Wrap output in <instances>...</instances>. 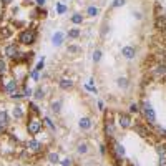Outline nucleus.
I'll use <instances>...</instances> for the list:
<instances>
[{
  "instance_id": "obj_1",
  "label": "nucleus",
  "mask_w": 166,
  "mask_h": 166,
  "mask_svg": "<svg viewBox=\"0 0 166 166\" xmlns=\"http://www.w3.org/2000/svg\"><path fill=\"white\" fill-rule=\"evenodd\" d=\"M35 40H37V32L30 30V28H28V30H23L18 37V42L22 43V45H33Z\"/></svg>"
},
{
  "instance_id": "obj_2",
  "label": "nucleus",
  "mask_w": 166,
  "mask_h": 166,
  "mask_svg": "<svg viewBox=\"0 0 166 166\" xmlns=\"http://www.w3.org/2000/svg\"><path fill=\"white\" fill-rule=\"evenodd\" d=\"M27 131L30 133L32 136L38 135V133L42 131V121H40L37 116H32V118L28 120V123H27Z\"/></svg>"
},
{
  "instance_id": "obj_3",
  "label": "nucleus",
  "mask_w": 166,
  "mask_h": 166,
  "mask_svg": "<svg viewBox=\"0 0 166 166\" xmlns=\"http://www.w3.org/2000/svg\"><path fill=\"white\" fill-rule=\"evenodd\" d=\"M141 111H143L145 118L148 120L149 125H156V115H155V110H153V106L149 105L148 102H145L141 105Z\"/></svg>"
},
{
  "instance_id": "obj_4",
  "label": "nucleus",
  "mask_w": 166,
  "mask_h": 166,
  "mask_svg": "<svg viewBox=\"0 0 166 166\" xmlns=\"http://www.w3.org/2000/svg\"><path fill=\"white\" fill-rule=\"evenodd\" d=\"M25 149L30 153V155H38V153L43 149V145L37 140H28L25 143Z\"/></svg>"
},
{
  "instance_id": "obj_5",
  "label": "nucleus",
  "mask_w": 166,
  "mask_h": 166,
  "mask_svg": "<svg viewBox=\"0 0 166 166\" xmlns=\"http://www.w3.org/2000/svg\"><path fill=\"white\" fill-rule=\"evenodd\" d=\"M5 55L9 56V58H12V60H15V58L18 60L20 52H18V45H17V43H9V45L5 47Z\"/></svg>"
},
{
  "instance_id": "obj_6",
  "label": "nucleus",
  "mask_w": 166,
  "mask_h": 166,
  "mask_svg": "<svg viewBox=\"0 0 166 166\" xmlns=\"http://www.w3.org/2000/svg\"><path fill=\"white\" fill-rule=\"evenodd\" d=\"M118 125H120V128L126 129V128H131L133 121H131V118H129L128 115H123V113H120V115H118Z\"/></svg>"
},
{
  "instance_id": "obj_7",
  "label": "nucleus",
  "mask_w": 166,
  "mask_h": 166,
  "mask_svg": "<svg viewBox=\"0 0 166 166\" xmlns=\"http://www.w3.org/2000/svg\"><path fill=\"white\" fill-rule=\"evenodd\" d=\"M121 55H123L125 58H128V60L135 58V56H136V50H135V47H131V45L123 47V48H121Z\"/></svg>"
},
{
  "instance_id": "obj_8",
  "label": "nucleus",
  "mask_w": 166,
  "mask_h": 166,
  "mask_svg": "<svg viewBox=\"0 0 166 166\" xmlns=\"http://www.w3.org/2000/svg\"><path fill=\"white\" fill-rule=\"evenodd\" d=\"M3 90H5V93H9V95H14V93L18 90V83L15 82V80H10V82H7Z\"/></svg>"
},
{
  "instance_id": "obj_9",
  "label": "nucleus",
  "mask_w": 166,
  "mask_h": 166,
  "mask_svg": "<svg viewBox=\"0 0 166 166\" xmlns=\"http://www.w3.org/2000/svg\"><path fill=\"white\" fill-rule=\"evenodd\" d=\"M113 149H115V156H116V160H121V158L125 156V148H123V145H120V143H113Z\"/></svg>"
},
{
  "instance_id": "obj_10",
  "label": "nucleus",
  "mask_w": 166,
  "mask_h": 166,
  "mask_svg": "<svg viewBox=\"0 0 166 166\" xmlns=\"http://www.w3.org/2000/svg\"><path fill=\"white\" fill-rule=\"evenodd\" d=\"M58 87L62 88V90H71V88H73V82H71L70 78H62L58 82Z\"/></svg>"
},
{
  "instance_id": "obj_11",
  "label": "nucleus",
  "mask_w": 166,
  "mask_h": 166,
  "mask_svg": "<svg viewBox=\"0 0 166 166\" xmlns=\"http://www.w3.org/2000/svg\"><path fill=\"white\" fill-rule=\"evenodd\" d=\"M63 38H65V35L62 33V32H56L53 37H52V42H53L55 47H60V45L63 43Z\"/></svg>"
},
{
  "instance_id": "obj_12",
  "label": "nucleus",
  "mask_w": 166,
  "mask_h": 166,
  "mask_svg": "<svg viewBox=\"0 0 166 166\" xmlns=\"http://www.w3.org/2000/svg\"><path fill=\"white\" fill-rule=\"evenodd\" d=\"M133 129H135V133H138L141 138H149V131H148L145 126H140V125H136Z\"/></svg>"
},
{
  "instance_id": "obj_13",
  "label": "nucleus",
  "mask_w": 166,
  "mask_h": 166,
  "mask_svg": "<svg viewBox=\"0 0 166 166\" xmlns=\"http://www.w3.org/2000/svg\"><path fill=\"white\" fill-rule=\"evenodd\" d=\"M155 27H156V30H166V17H158L156 18V22H155Z\"/></svg>"
},
{
  "instance_id": "obj_14",
  "label": "nucleus",
  "mask_w": 166,
  "mask_h": 166,
  "mask_svg": "<svg viewBox=\"0 0 166 166\" xmlns=\"http://www.w3.org/2000/svg\"><path fill=\"white\" fill-rule=\"evenodd\" d=\"M80 128H82V129H90L91 128V120L88 118V116L82 118V120H80Z\"/></svg>"
},
{
  "instance_id": "obj_15",
  "label": "nucleus",
  "mask_w": 166,
  "mask_h": 166,
  "mask_svg": "<svg viewBox=\"0 0 166 166\" xmlns=\"http://www.w3.org/2000/svg\"><path fill=\"white\" fill-rule=\"evenodd\" d=\"M156 153L160 158H166V145L164 143H160L156 145Z\"/></svg>"
},
{
  "instance_id": "obj_16",
  "label": "nucleus",
  "mask_w": 166,
  "mask_h": 166,
  "mask_svg": "<svg viewBox=\"0 0 166 166\" xmlns=\"http://www.w3.org/2000/svg\"><path fill=\"white\" fill-rule=\"evenodd\" d=\"M155 75H158V76H164L166 75V63L158 65V67L155 68Z\"/></svg>"
},
{
  "instance_id": "obj_17",
  "label": "nucleus",
  "mask_w": 166,
  "mask_h": 166,
  "mask_svg": "<svg viewBox=\"0 0 166 166\" xmlns=\"http://www.w3.org/2000/svg\"><path fill=\"white\" fill-rule=\"evenodd\" d=\"M105 133H106V136H113V135H115V126H113L111 121H108V123L105 125Z\"/></svg>"
},
{
  "instance_id": "obj_18",
  "label": "nucleus",
  "mask_w": 166,
  "mask_h": 166,
  "mask_svg": "<svg viewBox=\"0 0 166 166\" xmlns=\"http://www.w3.org/2000/svg\"><path fill=\"white\" fill-rule=\"evenodd\" d=\"M7 123H9V115H7L5 110H2V111H0V125L7 126Z\"/></svg>"
},
{
  "instance_id": "obj_19",
  "label": "nucleus",
  "mask_w": 166,
  "mask_h": 166,
  "mask_svg": "<svg viewBox=\"0 0 166 166\" xmlns=\"http://www.w3.org/2000/svg\"><path fill=\"white\" fill-rule=\"evenodd\" d=\"M116 83H118L120 88H125V90L128 88V78H125V76H120V78L116 80Z\"/></svg>"
},
{
  "instance_id": "obj_20",
  "label": "nucleus",
  "mask_w": 166,
  "mask_h": 166,
  "mask_svg": "<svg viewBox=\"0 0 166 166\" xmlns=\"http://www.w3.org/2000/svg\"><path fill=\"white\" fill-rule=\"evenodd\" d=\"M52 111H53V113H60V111H62V102H60V100H56V102L52 103Z\"/></svg>"
},
{
  "instance_id": "obj_21",
  "label": "nucleus",
  "mask_w": 166,
  "mask_h": 166,
  "mask_svg": "<svg viewBox=\"0 0 166 166\" xmlns=\"http://www.w3.org/2000/svg\"><path fill=\"white\" fill-rule=\"evenodd\" d=\"M33 95H35V98H37V100H43V96H45V90H43L42 87H38L37 90H35Z\"/></svg>"
},
{
  "instance_id": "obj_22",
  "label": "nucleus",
  "mask_w": 166,
  "mask_h": 166,
  "mask_svg": "<svg viewBox=\"0 0 166 166\" xmlns=\"http://www.w3.org/2000/svg\"><path fill=\"white\" fill-rule=\"evenodd\" d=\"M80 33H82V32H80V28L75 27V28H71V30L68 32V37H70V38H78Z\"/></svg>"
},
{
  "instance_id": "obj_23",
  "label": "nucleus",
  "mask_w": 166,
  "mask_h": 166,
  "mask_svg": "<svg viewBox=\"0 0 166 166\" xmlns=\"http://www.w3.org/2000/svg\"><path fill=\"white\" fill-rule=\"evenodd\" d=\"M10 35H12V30H10V28H0V37H2V38H9L10 37Z\"/></svg>"
},
{
  "instance_id": "obj_24",
  "label": "nucleus",
  "mask_w": 166,
  "mask_h": 166,
  "mask_svg": "<svg viewBox=\"0 0 166 166\" xmlns=\"http://www.w3.org/2000/svg\"><path fill=\"white\" fill-rule=\"evenodd\" d=\"M71 22H73L75 25H80V23H83V15H80V14H75L73 17H71Z\"/></svg>"
},
{
  "instance_id": "obj_25",
  "label": "nucleus",
  "mask_w": 166,
  "mask_h": 166,
  "mask_svg": "<svg viewBox=\"0 0 166 166\" xmlns=\"http://www.w3.org/2000/svg\"><path fill=\"white\" fill-rule=\"evenodd\" d=\"M14 116H15V118H22V116H23V108L15 106L14 108Z\"/></svg>"
},
{
  "instance_id": "obj_26",
  "label": "nucleus",
  "mask_w": 166,
  "mask_h": 166,
  "mask_svg": "<svg viewBox=\"0 0 166 166\" xmlns=\"http://www.w3.org/2000/svg\"><path fill=\"white\" fill-rule=\"evenodd\" d=\"M87 14H88V17H96V15H98V9H96V7H88Z\"/></svg>"
},
{
  "instance_id": "obj_27",
  "label": "nucleus",
  "mask_w": 166,
  "mask_h": 166,
  "mask_svg": "<svg viewBox=\"0 0 166 166\" xmlns=\"http://www.w3.org/2000/svg\"><path fill=\"white\" fill-rule=\"evenodd\" d=\"M5 73H7V65H5V62H3L2 58H0V78H2Z\"/></svg>"
},
{
  "instance_id": "obj_28",
  "label": "nucleus",
  "mask_w": 166,
  "mask_h": 166,
  "mask_svg": "<svg viewBox=\"0 0 166 166\" xmlns=\"http://www.w3.org/2000/svg\"><path fill=\"white\" fill-rule=\"evenodd\" d=\"M78 153H82V155L88 153V145H87V143H80V145H78Z\"/></svg>"
},
{
  "instance_id": "obj_29",
  "label": "nucleus",
  "mask_w": 166,
  "mask_h": 166,
  "mask_svg": "<svg viewBox=\"0 0 166 166\" xmlns=\"http://www.w3.org/2000/svg\"><path fill=\"white\" fill-rule=\"evenodd\" d=\"M65 12H67V7L63 5V3H56V14H60V15H63Z\"/></svg>"
},
{
  "instance_id": "obj_30",
  "label": "nucleus",
  "mask_w": 166,
  "mask_h": 166,
  "mask_svg": "<svg viewBox=\"0 0 166 166\" xmlns=\"http://www.w3.org/2000/svg\"><path fill=\"white\" fill-rule=\"evenodd\" d=\"M58 155H56V153H50V155H48V161H50V163H58Z\"/></svg>"
},
{
  "instance_id": "obj_31",
  "label": "nucleus",
  "mask_w": 166,
  "mask_h": 166,
  "mask_svg": "<svg viewBox=\"0 0 166 166\" xmlns=\"http://www.w3.org/2000/svg\"><path fill=\"white\" fill-rule=\"evenodd\" d=\"M125 3H126V0H113L111 7H113V9H118V7H121V5H125Z\"/></svg>"
},
{
  "instance_id": "obj_32",
  "label": "nucleus",
  "mask_w": 166,
  "mask_h": 166,
  "mask_svg": "<svg viewBox=\"0 0 166 166\" xmlns=\"http://www.w3.org/2000/svg\"><path fill=\"white\" fill-rule=\"evenodd\" d=\"M22 95H23V98H25V96H30L32 95V90L28 87H25V85H23L22 87Z\"/></svg>"
},
{
  "instance_id": "obj_33",
  "label": "nucleus",
  "mask_w": 166,
  "mask_h": 166,
  "mask_svg": "<svg viewBox=\"0 0 166 166\" xmlns=\"http://www.w3.org/2000/svg\"><path fill=\"white\" fill-rule=\"evenodd\" d=\"M43 123H45V125H47V126L50 128V129H55V125L52 123V120L48 118V116H45V118H43Z\"/></svg>"
},
{
  "instance_id": "obj_34",
  "label": "nucleus",
  "mask_w": 166,
  "mask_h": 166,
  "mask_svg": "<svg viewBox=\"0 0 166 166\" xmlns=\"http://www.w3.org/2000/svg\"><path fill=\"white\" fill-rule=\"evenodd\" d=\"M93 60L98 63L100 60H102V52H100V50H95V53H93Z\"/></svg>"
},
{
  "instance_id": "obj_35",
  "label": "nucleus",
  "mask_w": 166,
  "mask_h": 166,
  "mask_svg": "<svg viewBox=\"0 0 166 166\" xmlns=\"http://www.w3.org/2000/svg\"><path fill=\"white\" fill-rule=\"evenodd\" d=\"M30 110H32V113H33V115H38V113H40L38 106H37L35 103H30Z\"/></svg>"
},
{
  "instance_id": "obj_36",
  "label": "nucleus",
  "mask_w": 166,
  "mask_h": 166,
  "mask_svg": "<svg viewBox=\"0 0 166 166\" xmlns=\"http://www.w3.org/2000/svg\"><path fill=\"white\" fill-rule=\"evenodd\" d=\"M129 111H131V113H140L141 110H140V106H138L136 103H133L131 106H129Z\"/></svg>"
},
{
  "instance_id": "obj_37",
  "label": "nucleus",
  "mask_w": 166,
  "mask_h": 166,
  "mask_svg": "<svg viewBox=\"0 0 166 166\" xmlns=\"http://www.w3.org/2000/svg\"><path fill=\"white\" fill-rule=\"evenodd\" d=\"M30 76H32L33 80H38V76H40V70H37V68H35V70H32Z\"/></svg>"
},
{
  "instance_id": "obj_38",
  "label": "nucleus",
  "mask_w": 166,
  "mask_h": 166,
  "mask_svg": "<svg viewBox=\"0 0 166 166\" xmlns=\"http://www.w3.org/2000/svg\"><path fill=\"white\" fill-rule=\"evenodd\" d=\"M35 2H37V5H38V7H43V5H45V2H47V0H35Z\"/></svg>"
},
{
  "instance_id": "obj_39",
  "label": "nucleus",
  "mask_w": 166,
  "mask_h": 166,
  "mask_svg": "<svg viewBox=\"0 0 166 166\" xmlns=\"http://www.w3.org/2000/svg\"><path fill=\"white\" fill-rule=\"evenodd\" d=\"M158 166H166V158H160V164Z\"/></svg>"
},
{
  "instance_id": "obj_40",
  "label": "nucleus",
  "mask_w": 166,
  "mask_h": 166,
  "mask_svg": "<svg viewBox=\"0 0 166 166\" xmlns=\"http://www.w3.org/2000/svg\"><path fill=\"white\" fill-rule=\"evenodd\" d=\"M43 65H45V60H42V62H40V63L37 65V70H42V68H43Z\"/></svg>"
},
{
  "instance_id": "obj_41",
  "label": "nucleus",
  "mask_w": 166,
  "mask_h": 166,
  "mask_svg": "<svg viewBox=\"0 0 166 166\" xmlns=\"http://www.w3.org/2000/svg\"><path fill=\"white\" fill-rule=\"evenodd\" d=\"M63 166H71V160H65L63 161Z\"/></svg>"
},
{
  "instance_id": "obj_42",
  "label": "nucleus",
  "mask_w": 166,
  "mask_h": 166,
  "mask_svg": "<svg viewBox=\"0 0 166 166\" xmlns=\"http://www.w3.org/2000/svg\"><path fill=\"white\" fill-rule=\"evenodd\" d=\"M12 2H14V0H2L3 5H9V3H12Z\"/></svg>"
},
{
  "instance_id": "obj_43",
  "label": "nucleus",
  "mask_w": 166,
  "mask_h": 166,
  "mask_svg": "<svg viewBox=\"0 0 166 166\" xmlns=\"http://www.w3.org/2000/svg\"><path fill=\"white\" fill-rule=\"evenodd\" d=\"M3 133H5V126H3V125H0V135H3Z\"/></svg>"
}]
</instances>
